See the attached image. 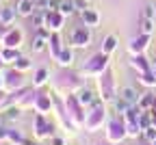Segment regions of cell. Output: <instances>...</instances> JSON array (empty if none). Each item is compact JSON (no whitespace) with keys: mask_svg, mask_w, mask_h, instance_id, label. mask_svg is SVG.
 I'll return each instance as SVG.
<instances>
[{"mask_svg":"<svg viewBox=\"0 0 156 145\" xmlns=\"http://www.w3.org/2000/svg\"><path fill=\"white\" fill-rule=\"evenodd\" d=\"M72 44L78 46V48H87V46L91 44V33H89L85 26L76 28V30L72 33Z\"/></svg>","mask_w":156,"mask_h":145,"instance_id":"obj_1","label":"cell"},{"mask_svg":"<svg viewBox=\"0 0 156 145\" xmlns=\"http://www.w3.org/2000/svg\"><path fill=\"white\" fill-rule=\"evenodd\" d=\"M63 19H65V15L61 11H46V26L52 28V30H61Z\"/></svg>","mask_w":156,"mask_h":145,"instance_id":"obj_2","label":"cell"},{"mask_svg":"<svg viewBox=\"0 0 156 145\" xmlns=\"http://www.w3.org/2000/svg\"><path fill=\"white\" fill-rule=\"evenodd\" d=\"M106 67V54L104 52H100V54H95L93 58H91V63L85 67V72H93V74H100L102 69Z\"/></svg>","mask_w":156,"mask_h":145,"instance_id":"obj_3","label":"cell"},{"mask_svg":"<svg viewBox=\"0 0 156 145\" xmlns=\"http://www.w3.org/2000/svg\"><path fill=\"white\" fill-rule=\"evenodd\" d=\"M119 97H122L124 102H128L130 106L139 104V100H141V95L136 93V89H132V87H124V89L119 91Z\"/></svg>","mask_w":156,"mask_h":145,"instance_id":"obj_4","label":"cell"},{"mask_svg":"<svg viewBox=\"0 0 156 145\" xmlns=\"http://www.w3.org/2000/svg\"><path fill=\"white\" fill-rule=\"evenodd\" d=\"M15 9H17V13H20V15H24V17H30V15L37 11V7H35L33 0H17Z\"/></svg>","mask_w":156,"mask_h":145,"instance_id":"obj_5","label":"cell"},{"mask_svg":"<svg viewBox=\"0 0 156 145\" xmlns=\"http://www.w3.org/2000/svg\"><path fill=\"white\" fill-rule=\"evenodd\" d=\"M80 15H83L85 26H98V22H100V15H98L93 9H85V11H80Z\"/></svg>","mask_w":156,"mask_h":145,"instance_id":"obj_6","label":"cell"},{"mask_svg":"<svg viewBox=\"0 0 156 145\" xmlns=\"http://www.w3.org/2000/svg\"><path fill=\"white\" fill-rule=\"evenodd\" d=\"M20 41H22V30H17V28L13 30V28H9V33H7V37H5V44L11 46V48H13V46L17 48Z\"/></svg>","mask_w":156,"mask_h":145,"instance_id":"obj_7","label":"cell"},{"mask_svg":"<svg viewBox=\"0 0 156 145\" xmlns=\"http://www.w3.org/2000/svg\"><path fill=\"white\" fill-rule=\"evenodd\" d=\"M147 41H150V35H141V37L132 39V44H130V50H132V52H143V50L147 48Z\"/></svg>","mask_w":156,"mask_h":145,"instance_id":"obj_8","label":"cell"},{"mask_svg":"<svg viewBox=\"0 0 156 145\" xmlns=\"http://www.w3.org/2000/svg\"><path fill=\"white\" fill-rule=\"evenodd\" d=\"M124 132H126V126H124V123H119V121H113V123H111L108 139H111V141H117V139H122V136H124Z\"/></svg>","mask_w":156,"mask_h":145,"instance_id":"obj_9","label":"cell"},{"mask_svg":"<svg viewBox=\"0 0 156 145\" xmlns=\"http://www.w3.org/2000/svg\"><path fill=\"white\" fill-rule=\"evenodd\" d=\"M100 87H102V91H104V100H113V91H111V87H113L111 72H108L106 76H102V80H100Z\"/></svg>","mask_w":156,"mask_h":145,"instance_id":"obj_10","label":"cell"},{"mask_svg":"<svg viewBox=\"0 0 156 145\" xmlns=\"http://www.w3.org/2000/svg\"><path fill=\"white\" fill-rule=\"evenodd\" d=\"M58 11H61L63 15H74V13L78 11L76 0H61V7H58Z\"/></svg>","mask_w":156,"mask_h":145,"instance_id":"obj_11","label":"cell"},{"mask_svg":"<svg viewBox=\"0 0 156 145\" xmlns=\"http://www.w3.org/2000/svg\"><path fill=\"white\" fill-rule=\"evenodd\" d=\"M115 46H117V39H115L113 35H108V37L104 39V48H102V52H104V54H111V52L115 50Z\"/></svg>","mask_w":156,"mask_h":145,"instance_id":"obj_12","label":"cell"},{"mask_svg":"<svg viewBox=\"0 0 156 145\" xmlns=\"http://www.w3.org/2000/svg\"><path fill=\"white\" fill-rule=\"evenodd\" d=\"M72 61H74L72 50H61V54H58V63H61V65H72Z\"/></svg>","mask_w":156,"mask_h":145,"instance_id":"obj_13","label":"cell"},{"mask_svg":"<svg viewBox=\"0 0 156 145\" xmlns=\"http://www.w3.org/2000/svg\"><path fill=\"white\" fill-rule=\"evenodd\" d=\"M152 30H154V19L141 17V35H150Z\"/></svg>","mask_w":156,"mask_h":145,"instance_id":"obj_14","label":"cell"},{"mask_svg":"<svg viewBox=\"0 0 156 145\" xmlns=\"http://www.w3.org/2000/svg\"><path fill=\"white\" fill-rule=\"evenodd\" d=\"M78 100H80L83 104H91V102H95V97H93V91H91V89H83V91H80V95H78Z\"/></svg>","mask_w":156,"mask_h":145,"instance_id":"obj_15","label":"cell"},{"mask_svg":"<svg viewBox=\"0 0 156 145\" xmlns=\"http://www.w3.org/2000/svg\"><path fill=\"white\" fill-rule=\"evenodd\" d=\"M7 78H9V80H7L9 85H15V87H17V85H22V74H20V72H9Z\"/></svg>","mask_w":156,"mask_h":145,"instance_id":"obj_16","label":"cell"},{"mask_svg":"<svg viewBox=\"0 0 156 145\" xmlns=\"http://www.w3.org/2000/svg\"><path fill=\"white\" fill-rule=\"evenodd\" d=\"M44 48H46V37L37 35V37H35V41H33V50H35V52H41Z\"/></svg>","mask_w":156,"mask_h":145,"instance_id":"obj_17","label":"cell"},{"mask_svg":"<svg viewBox=\"0 0 156 145\" xmlns=\"http://www.w3.org/2000/svg\"><path fill=\"white\" fill-rule=\"evenodd\" d=\"M17 9H2V17H0V19H2V22L7 24V26H11V19H13V13H15Z\"/></svg>","mask_w":156,"mask_h":145,"instance_id":"obj_18","label":"cell"},{"mask_svg":"<svg viewBox=\"0 0 156 145\" xmlns=\"http://www.w3.org/2000/svg\"><path fill=\"white\" fill-rule=\"evenodd\" d=\"M48 44H50V48L54 50V54H56V56L61 54V48H58V35H56V33H54V35L48 39Z\"/></svg>","mask_w":156,"mask_h":145,"instance_id":"obj_19","label":"cell"},{"mask_svg":"<svg viewBox=\"0 0 156 145\" xmlns=\"http://www.w3.org/2000/svg\"><path fill=\"white\" fill-rule=\"evenodd\" d=\"M0 56H2V61H7V63H11V61H17V58H20L17 52H13V50H5Z\"/></svg>","mask_w":156,"mask_h":145,"instance_id":"obj_20","label":"cell"},{"mask_svg":"<svg viewBox=\"0 0 156 145\" xmlns=\"http://www.w3.org/2000/svg\"><path fill=\"white\" fill-rule=\"evenodd\" d=\"M46 78H48V72H46V69H39L37 76H35V85H44Z\"/></svg>","mask_w":156,"mask_h":145,"instance_id":"obj_21","label":"cell"},{"mask_svg":"<svg viewBox=\"0 0 156 145\" xmlns=\"http://www.w3.org/2000/svg\"><path fill=\"white\" fill-rule=\"evenodd\" d=\"M28 65H30V63H28V58H24V56H20V58H17V63H15V67H17L20 72L28 69Z\"/></svg>","mask_w":156,"mask_h":145,"instance_id":"obj_22","label":"cell"},{"mask_svg":"<svg viewBox=\"0 0 156 145\" xmlns=\"http://www.w3.org/2000/svg\"><path fill=\"white\" fill-rule=\"evenodd\" d=\"M143 61H145L143 56H136V58H132V65H134V67L139 65V69H141V72H147V65L143 63Z\"/></svg>","mask_w":156,"mask_h":145,"instance_id":"obj_23","label":"cell"},{"mask_svg":"<svg viewBox=\"0 0 156 145\" xmlns=\"http://www.w3.org/2000/svg\"><path fill=\"white\" fill-rule=\"evenodd\" d=\"M154 15H156V11H154V7H143V13H141V17H147V19H154Z\"/></svg>","mask_w":156,"mask_h":145,"instance_id":"obj_24","label":"cell"},{"mask_svg":"<svg viewBox=\"0 0 156 145\" xmlns=\"http://www.w3.org/2000/svg\"><path fill=\"white\" fill-rule=\"evenodd\" d=\"M33 2L39 11H46V7H48V0H33Z\"/></svg>","mask_w":156,"mask_h":145,"instance_id":"obj_25","label":"cell"},{"mask_svg":"<svg viewBox=\"0 0 156 145\" xmlns=\"http://www.w3.org/2000/svg\"><path fill=\"white\" fill-rule=\"evenodd\" d=\"M7 117H9V119H13V117H20V111H17V108H11V111L7 113Z\"/></svg>","mask_w":156,"mask_h":145,"instance_id":"obj_26","label":"cell"},{"mask_svg":"<svg viewBox=\"0 0 156 145\" xmlns=\"http://www.w3.org/2000/svg\"><path fill=\"white\" fill-rule=\"evenodd\" d=\"M150 121H152V126L156 128V111H152V113H150Z\"/></svg>","mask_w":156,"mask_h":145,"instance_id":"obj_27","label":"cell"},{"mask_svg":"<svg viewBox=\"0 0 156 145\" xmlns=\"http://www.w3.org/2000/svg\"><path fill=\"white\" fill-rule=\"evenodd\" d=\"M2 136H7V132H5L2 128H0V139H2Z\"/></svg>","mask_w":156,"mask_h":145,"instance_id":"obj_28","label":"cell"},{"mask_svg":"<svg viewBox=\"0 0 156 145\" xmlns=\"http://www.w3.org/2000/svg\"><path fill=\"white\" fill-rule=\"evenodd\" d=\"M0 17H2V7H0Z\"/></svg>","mask_w":156,"mask_h":145,"instance_id":"obj_29","label":"cell"},{"mask_svg":"<svg viewBox=\"0 0 156 145\" xmlns=\"http://www.w3.org/2000/svg\"><path fill=\"white\" fill-rule=\"evenodd\" d=\"M152 145H156V139H154V141H152Z\"/></svg>","mask_w":156,"mask_h":145,"instance_id":"obj_30","label":"cell"},{"mask_svg":"<svg viewBox=\"0 0 156 145\" xmlns=\"http://www.w3.org/2000/svg\"><path fill=\"white\" fill-rule=\"evenodd\" d=\"M154 72H156V69H154Z\"/></svg>","mask_w":156,"mask_h":145,"instance_id":"obj_31","label":"cell"}]
</instances>
